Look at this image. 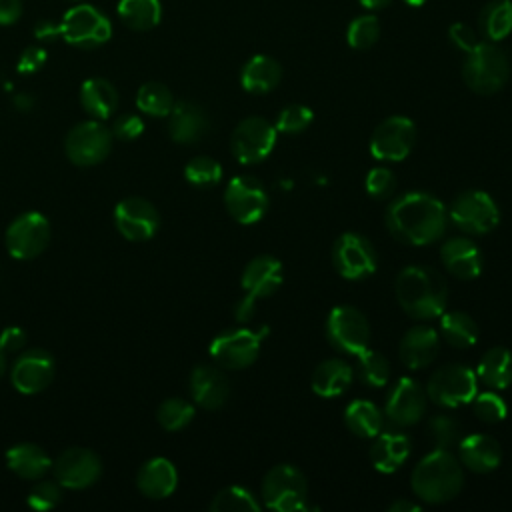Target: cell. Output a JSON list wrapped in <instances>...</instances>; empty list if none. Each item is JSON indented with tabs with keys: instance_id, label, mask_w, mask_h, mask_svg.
<instances>
[{
	"instance_id": "obj_12",
	"label": "cell",
	"mask_w": 512,
	"mask_h": 512,
	"mask_svg": "<svg viewBox=\"0 0 512 512\" xmlns=\"http://www.w3.org/2000/svg\"><path fill=\"white\" fill-rule=\"evenodd\" d=\"M328 342L346 354H360L370 342V324L354 306H336L326 318Z\"/></svg>"
},
{
	"instance_id": "obj_17",
	"label": "cell",
	"mask_w": 512,
	"mask_h": 512,
	"mask_svg": "<svg viewBox=\"0 0 512 512\" xmlns=\"http://www.w3.org/2000/svg\"><path fill=\"white\" fill-rule=\"evenodd\" d=\"M426 410L424 388L412 378H398L388 392L384 404V422L392 428H406L416 424Z\"/></svg>"
},
{
	"instance_id": "obj_19",
	"label": "cell",
	"mask_w": 512,
	"mask_h": 512,
	"mask_svg": "<svg viewBox=\"0 0 512 512\" xmlns=\"http://www.w3.org/2000/svg\"><path fill=\"white\" fill-rule=\"evenodd\" d=\"M54 478L60 486L70 490H82L92 486L102 472L100 458L88 448H68L52 462Z\"/></svg>"
},
{
	"instance_id": "obj_25",
	"label": "cell",
	"mask_w": 512,
	"mask_h": 512,
	"mask_svg": "<svg viewBox=\"0 0 512 512\" xmlns=\"http://www.w3.org/2000/svg\"><path fill=\"white\" fill-rule=\"evenodd\" d=\"M242 288L248 296L266 298L274 294L282 284V264L270 254L252 258L242 272Z\"/></svg>"
},
{
	"instance_id": "obj_7",
	"label": "cell",
	"mask_w": 512,
	"mask_h": 512,
	"mask_svg": "<svg viewBox=\"0 0 512 512\" xmlns=\"http://www.w3.org/2000/svg\"><path fill=\"white\" fill-rule=\"evenodd\" d=\"M58 30L68 44L78 48H96L112 36L110 20L98 8L86 4L70 8L62 16Z\"/></svg>"
},
{
	"instance_id": "obj_15",
	"label": "cell",
	"mask_w": 512,
	"mask_h": 512,
	"mask_svg": "<svg viewBox=\"0 0 512 512\" xmlns=\"http://www.w3.org/2000/svg\"><path fill=\"white\" fill-rule=\"evenodd\" d=\"M228 214L240 224L258 222L268 210V194L264 184L254 176H236L224 192Z\"/></svg>"
},
{
	"instance_id": "obj_42",
	"label": "cell",
	"mask_w": 512,
	"mask_h": 512,
	"mask_svg": "<svg viewBox=\"0 0 512 512\" xmlns=\"http://www.w3.org/2000/svg\"><path fill=\"white\" fill-rule=\"evenodd\" d=\"M380 38V24L378 18L372 14L356 16L346 30V40L354 50H368Z\"/></svg>"
},
{
	"instance_id": "obj_32",
	"label": "cell",
	"mask_w": 512,
	"mask_h": 512,
	"mask_svg": "<svg viewBox=\"0 0 512 512\" xmlns=\"http://www.w3.org/2000/svg\"><path fill=\"white\" fill-rule=\"evenodd\" d=\"M352 368L340 360V358H328L316 366L312 372V390L318 396L330 398V396H340L342 392L348 390L352 384Z\"/></svg>"
},
{
	"instance_id": "obj_36",
	"label": "cell",
	"mask_w": 512,
	"mask_h": 512,
	"mask_svg": "<svg viewBox=\"0 0 512 512\" xmlns=\"http://www.w3.org/2000/svg\"><path fill=\"white\" fill-rule=\"evenodd\" d=\"M440 332L444 340L454 348H470L478 340V324L470 314L462 310L442 314Z\"/></svg>"
},
{
	"instance_id": "obj_57",
	"label": "cell",
	"mask_w": 512,
	"mask_h": 512,
	"mask_svg": "<svg viewBox=\"0 0 512 512\" xmlns=\"http://www.w3.org/2000/svg\"><path fill=\"white\" fill-rule=\"evenodd\" d=\"M14 106L22 112H28L34 106V98L30 94H16L14 96Z\"/></svg>"
},
{
	"instance_id": "obj_2",
	"label": "cell",
	"mask_w": 512,
	"mask_h": 512,
	"mask_svg": "<svg viewBox=\"0 0 512 512\" xmlns=\"http://www.w3.org/2000/svg\"><path fill=\"white\" fill-rule=\"evenodd\" d=\"M394 292L400 308L416 320L440 316L448 302L446 280L430 266H406L396 278Z\"/></svg>"
},
{
	"instance_id": "obj_24",
	"label": "cell",
	"mask_w": 512,
	"mask_h": 512,
	"mask_svg": "<svg viewBox=\"0 0 512 512\" xmlns=\"http://www.w3.org/2000/svg\"><path fill=\"white\" fill-rule=\"evenodd\" d=\"M440 256L444 268L460 280H472L482 272V252L464 236L448 238L440 248Z\"/></svg>"
},
{
	"instance_id": "obj_44",
	"label": "cell",
	"mask_w": 512,
	"mask_h": 512,
	"mask_svg": "<svg viewBox=\"0 0 512 512\" xmlns=\"http://www.w3.org/2000/svg\"><path fill=\"white\" fill-rule=\"evenodd\" d=\"M184 178L196 188H208L220 182L222 166L210 156H196L184 166Z\"/></svg>"
},
{
	"instance_id": "obj_41",
	"label": "cell",
	"mask_w": 512,
	"mask_h": 512,
	"mask_svg": "<svg viewBox=\"0 0 512 512\" xmlns=\"http://www.w3.org/2000/svg\"><path fill=\"white\" fill-rule=\"evenodd\" d=\"M156 418L164 430L176 432L192 422L194 406L184 398H168L158 406Z\"/></svg>"
},
{
	"instance_id": "obj_30",
	"label": "cell",
	"mask_w": 512,
	"mask_h": 512,
	"mask_svg": "<svg viewBox=\"0 0 512 512\" xmlns=\"http://www.w3.org/2000/svg\"><path fill=\"white\" fill-rule=\"evenodd\" d=\"M6 464L16 476L26 480H40L52 468L50 456L32 442H20L8 448Z\"/></svg>"
},
{
	"instance_id": "obj_53",
	"label": "cell",
	"mask_w": 512,
	"mask_h": 512,
	"mask_svg": "<svg viewBox=\"0 0 512 512\" xmlns=\"http://www.w3.org/2000/svg\"><path fill=\"white\" fill-rule=\"evenodd\" d=\"M22 14V0H0V24H14Z\"/></svg>"
},
{
	"instance_id": "obj_22",
	"label": "cell",
	"mask_w": 512,
	"mask_h": 512,
	"mask_svg": "<svg viewBox=\"0 0 512 512\" xmlns=\"http://www.w3.org/2000/svg\"><path fill=\"white\" fill-rule=\"evenodd\" d=\"M210 130V120L202 106L196 102H174L170 114H168V134L174 142L180 144H192L206 136Z\"/></svg>"
},
{
	"instance_id": "obj_18",
	"label": "cell",
	"mask_w": 512,
	"mask_h": 512,
	"mask_svg": "<svg viewBox=\"0 0 512 512\" xmlns=\"http://www.w3.org/2000/svg\"><path fill=\"white\" fill-rule=\"evenodd\" d=\"M114 222L124 238L132 242H144L156 234L160 226V214L150 200L128 196L116 204Z\"/></svg>"
},
{
	"instance_id": "obj_39",
	"label": "cell",
	"mask_w": 512,
	"mask_h": 512,
	"mask_svg": "<svg viewBox=\"0 0 512 512\" xmlns=\"http://www.w3.org/2000/svg\"><path fill=\"white\" fill-rule=\"evenodd\" d=\"M210 510H216V512H258L260 502L256 500V496L250 490H246L242 486H228L212 498Z\"/></svg>"
},
{
	"instance_id": "obj_28",
	"label": "cell",
	"mask_w": 512,
	"mask_h": 512,
	"mask_svg": "<svg viewBox=\"0 0 512 512\" xmlns=\"http://www.w3.org/2000/svg\"><path fill=\"white\" fill-rule=\"evenodd\" d=\"M410 454V438L402 432H380L370 446V460L376 470L390 474L396 472Z\"/></svg>"
},
{
	"instance_id": "obj_49",
	"label": "cell",
	"mask_w": 512,
	"mask_h": 512,
	"mask_svg": "<svg viewBox=\"0 0 512 512\" xmlns=\"http://www.w3.org/2000/svg\"><path fill=\"white\" fill-rule=\"evenodd\" d=\"M144 132V122L138 114H120L112 124V136L118 140H134Z\"/></svg>"
},
{
	"instance_id": "obj_52",
	"label": "cell",
	"mask_w": 512,
	"mask_h": 512,
	"mask_svg": "<svg viewBox=\"0 0 512 512\" xmlns=\"http://www.w3.org/2000/svg\"><path fill=\"white\" fill-rule=\"evenodd\" d=\"M26 344V332L20 326H6L0 332V348L4 352H20Z\"/></svg>"
},
{
	"instance_id": "obj_45",
	"label": "cell",
	"mask_w": 512,
	"mask_h": 512,
	"mask_svg": "<svg viewBox=\"0 0 512 512\" xmlns=\"http://www.w3.org/2000/svg\"><path fill=\"white\" fill-rule=\"evenodd\" d=\"M312 118H314V114L308 106L288 104L280 110L274 128H276V132H282V134H298L308 128Z\"/></svg>"
},
{
	"instance_id": "obj_51",
	"label": "cell",
	"mask_w": 512,
	"mask_h": 512,
	"mask_svg": "<svg viewBox=\"0 0 512 512\" xmlns=\"http://www.w3.org/2000/svg\"><path fill=\"white\" fill-rule=\"evenodd\" d=\"M46 58H48V56H46V50H42L40 46H28V48L20 54L16 68H18L20 74H34V72H38V70L44 66Z\"/></svg>"
},
{
	"instance_id": "obj_10",
	"label": "cell",
	"mask_w": 512,
	"mask_h": 512,
	"mask_svg": "<svg viewBox=\"0 0 512 512\" xmlns=\"http://www.w3.org/2000/svg\"><path fill=\"white\" fill-rule=\"evenodd\" d=\"M264 334H266V328L224 330L210 342V356L216 360V364L224 368H230V370L246 368L258 358L260 342Z\"/></svg>"
},
{
	"instance_id": "obj_38",
	"label": "cell",
	"mask_w": 512,
	"mask_h": 512,
	"mask_svg": "<svg viewBox=\"0 0 512 512\" xmlns=\"http://www.w3.org/2000/svg\"><path fill=\"white\" fill-rule=\"evenodd\" d=\"M136 106L148 116H168L174 106V96L162 82H146L136 92Z\"/></svg>"
},
{
	"instance_id": "obj_11",
	"label": "cell",
	"mask_w": 512,
	"mask_h": 512,
	"mask_svg": "<svg viewBox=\"0 0 512 512\" xmlns=\"http://www.w3.org/2000/svg\"><path fill=\"white\" fill-rule=\"evenodd\" d=\"M448 218L468 234H486L496 228L500 220L498 204L482 190H466L452 202Z\"/></svg>"
},
{
	"instance_id": "obj_16",
	"label": "cell",
	"mask_w": 512,
	"mask_h": 512,
	"mask_svg": "<svg viewBox=\"0 0 512 512\" xmlns=\"http://www.w3.org/2000/svg\"><path fill=\"white\" fill-rule=\"evenodd\" d=\"M276 142V128L266 118L248 116L232 132L230 148L238 162L256 164L264 160Z\"/></svg>"
},
{
	"instance_id": "obj_6",
	"label": "cell",
	"mask_w": 512,
	"mask_h": 512,
	"mask_svg": "<svg viewBox=\"0 0 512 512\" xmlns=\"http://www.w3.org/2000/svg\"><path fill=\"white\" fill-rule=\"evenodd\" d=\"M66 156L76 166H96L112 150V130L102 120H84L70 128L64 140Z\"/></svg>"
},
{
	"instance_id": "obj_9",
	"label": "cell",
	"mask_w": 512,
	"mask_h": 512,
	"mask_svg": "<svg viewBox=\"0 0 512 512\" xmlns=\"http://www.w3.org/2000/svg\"><path fill=\"white\" fill-rule=\"evenodd\" d=\"M476 386V374L472 368L464 364H448L430 376L426 384V396L438 406L456 408L472 402L476 396Z\"/></svg>"
},
{
	"instance_id": "obj_37",
	"label": "cell",
	"mask_w": 512,
	"mask_h": 512,
	"mask_svg": "<svg viewBox=\"0 0 512 512\" xmlns=\"http://www.w3.org/2000/svg\"><path fill=\"white\" fill-rule=\"evenodd\" d=\"M120 20L138 32L158 26L162 18L160 0H120L118 2Z\"/></svg>"
},
{
	"instance_id": "obj_3",
	"label": "cell",
	"mask_w": 512,
	"mask_h": 512,
	"mask_svg": "<svg viewBox=\"0 0 512 512\" xmlns=\"http://www.w3.org/2000/svg\"><path fill=\"white\" fill-rule=\"evenodd\" d=\"M464 484L460 460L444 448L426 454L412 472V490L418 498L430 504L452 500Z\"/></svg>"
},
{
	"instance_id": "obj_33",
	"label": "cell",
	"mask_w": 512,
	"mask_h": 512,
	"mask_svg": "<svg viewBox=\"0 0 512 512\" xmlns=\"http://www.w3.org/2000/svg\"><path fill=\"white\" fill-rule=\"evenodd\" d=\"M346 428L360 438H376L384 426L382 410L370 400H352L344 410Z\"/></svg>"
},
{
	"instance_id": "obj_27",
	"label": "cell",
	"mask_w": 512,
	"mask_h": 512,
	"mask_svg": "<svg viewBox=\"0 0 512 512\" xmlns=\"http://www.w3.org/2000/svg\"><path fill=\"white\" fill-rule=\"evenodd\" d=\"M458 460L472 472L486 474L498 468L502 460V448L492 436L470 434L458 442Z\"/></svg>"
},
{
	"instance_id": "obj_56",
	"label": "cell",
	"mask_w": 512,
	"mask_h": 512,
	"mask_svg": "<svg viewBox=\"0 0 512 512\" xmlns=\"http://www.w3.org/2000/svg\"><path fill=\"white\" fill-rule=\"evenodd\" d=\"M388 510H390V512H418V510H420V506H418V504H414V502H410V500L400 498V500L392 502V504L388 506Z\"/></svg>"
},
{
	"instance_id": "obj_55",
	"label": "cell",
	"mask_w": 512,
	"mask_h": 512,
	"mask_svg": "<svg viewBox=\"0 0 512 512\" xmlns=\"http://www.w3.org/2000/svg\"><path fill=\"white\" fill-rule=\"evenodd\" d=\"M34 34H36V38H40V40H52V38L60 36V30H58V24H54V22H40V24L34 28Z\"/></svg>"
},
{
	"instance_id": "obj_4",
	"label": "cell",
	"mask_w": 512,
	"mask_h": 512,
	"mask_svg": "<svg viewBox=\"0 0 512 512\" xmlns=\"http://www.w3.org/2000/svg\"><path fill=\"white\" fill-rule=\"evenodd\" d=\"M508 76V56L494 42H478L470 52H466L462 78L472 92L494 94L506 84Z\"/></svg>"
},
{
	"instance_id": "obj_31",
	"label": "cell",
	"mask_w": 512,
	"mask_h": 512,
	"mask_svg": "<svg viewBox=\"0 0 512 512\" xmlns=\"http://www.w3.org/2000/svg\"><path fill=\"white\" fill-rule=\"evenodd\" d=\"M282 80V66L264 54L252 56L240 72V84L246 92L252 94H266L274 90Z\"/></svg>"
},
{
	"instance_id": "obj_13",
	"label": "cell",
	"mask_w": 512,
	"mask_h": 512,
	"mask_svg": "<svg viewBox=\"0 0 512 512\" xmlns=\"http://www.w3.org/2000/svg\"><path fill=\"white\" fill-rule=\"evenodd\" d=\"M332 262L342 278L362 280L376 270L378 256L366 236L356 232H344L334 242Z\"/></svg>"
},
{
	"instance_id": "obj_29",
	"label": "cell",
	"mask_w": 512,
	"mask_h": 512,
	"mask_svg": "<svg viewBox=\"0 0 512 512\" xmlns=\"http://www.w3.org/2000/svg\"><path fill=\"white\" fill-rule=\"evenodd\" d=\"M80 104L90 118L106 120L118 108V90L106 78H88L80 86Z\"/></svg>"
},
{
	"instance_id": "obj_8",
	"label": "cell",
	"mask_w": 512,
	"mask_h": 512,
	"mask_svg": "<svg viewBox=\"0 0 512 512\" xmlns=\"http://www.w3.org/2000/svg\"><path fill=\"white\" fill-rule=\"evenodd\" d=\"M50 242V222L40 212H24L16 216L4 234L6 250L12 258L32 260L40 256Z\"/></svg>"
},
{
	"instance_id": "obj_5",
	"label": "cell",
	"mask_w": 512,
	"mask_h": 512,
	"mask_svg": "<svg viewBox=\"0 0 512 512\" xmlns=\"http://www.w3.org/2000/svg\"><path fill=\"white\" fill-rule=\"evenodd\" d=\"M308 484L304 474L292 464H278L270 468L262 480L264 504L278 512L306 510Z\"/></svg>"
},
{
	"instance_id": "obj_23",
	"label": "cell",
	"mask_w": 512,
	"mask_h": 512,
	"mask_svg": "<svg viewBox=\"0 0 512 512\" xmlns=\"http://www.w3.org/2000/svg\"><path fill=\"white\" fill-rule=\"evenodd\" d=\"M438 348H440L438 332L432 326L416 324L404 332L398 346V354L404 366L418 370L422 366H428L436 358Z\"/></svg>"
},
{
	"instance_id": "obj_20",
	"label": "cell",
	"mask_w": 512,
	"mask_h": 512,
	"mask_svg": "<svg viewBox=\"0 0 512 512\" xmlns=\"http://www.w3.org/2000/svg\"><path fill=\"white\" fill-rule=\"evenodd\" d=\"M54 358L48 350L32 348L26 352H20L10 368V380L14 388L22 394H38L54 378Z\"/></svg>"
},
{
	"instance_id": "obj_60",
	"label": "cell",
	"mask_w": 512,
	"mask_h": 512,
	"mask_svg": "<svg viewBox=\"0 0 512 512\" xmlns=\"http://www.w3.org/2000/svg\"><path fill=\"white\" fill-rule=\"evenodd\" d=\"M408 6H412V8H420V6H424L426 4V0H404Z\"/></svg>"
},
{
	"instance_id": "obj_21",
	"label": "cell",
	"mask_w": 512,
	"mask_h": 512,
	"mask_svg": "<svg viewBox=\"0 0 512 512\" xmlns=\"http://www.w3.org/2000/svg\"><path fill=\"white\" fill-rule=\"evenodd\" d=\"M190 394L198 406L206 410H218L230 396V384L220 368L200 364L190 374Z\"/></svg>"
},
{
	"instance_id": "obj_1",
	"label": "cell",
	"mask_w": 512,
	"mask_h": 512,
	"mask_svg": "<svg viewBox=\"0 0 512 512\" xmlns=\"http://www.w3.org/2000/svg\"><path fill=\"white\" fill-rule=\"evenodd\" d=\"M446 222V206L428 192L400 194L386 208V226L390 234L412 246H424L438 240L446 230Z\"/></svg>"
},
{
	"instance_id": "obj_58",
	"label": "cell",
	"mask_w": 512,
	"mask_h": 512,
	"mask_svg": "<svg viewBox=\"0 0 512 512\" xmlns=\"http://www.w3.org/2000/svg\"><path fill=\"white\" fill-rule=\"evenodd\" d=\"M364 8H368V10H380V8H384V6H388L392 0H358Z\"/></svg>"
},
{
	"instance_id": "obj_14",
	"label": "cell",
	"mask_w": 512,
	"mask_h": 512,
	"mask_svg": "<svg viewBox=\"0 0 512 512\" xmlns=\"http://www.w3.org/2000/svg\"><path fill=\"white\" fill-rule=\"evenodd\" d=\"M416 142V126L406 116H390L382 120L370 138V154L376 160L400 162L404 160Z\"/></svg>"
},
{
	"instance_id": "obj_26",
	"label": "cell",
	"mask_w": 512,
	"mask_h": 512,
	"mask_svg": "<svg viewBox=\"0 0 512 512\" xmlns=\"http://www.w3.org/2000/svg\"><path fill=\"white\" fill-rule=\"evenodd\" d=\"M136 486L144 496L152 500H162L176 490L178 472L168 458L156 456L140 466L136 476Z\"/></svg>"
},
{
	"instance_id": "obj_35",
	"label": "cell",
	"mask_w": 512,
	"mask_h": 512,
	"mask_svg": "<svg viewBox=\"0 0 512 512\" xmlns=\"http://www.w3.org/2000/svg\"><path fill=\"white\" fill-rule=\"evenodd\" d=\"M478 26L488 42H500L512 32V0H490L480 16Z\"/></svg>"
},
{
	"instance_id": "obj_47",
	"label": "cell",
	"mask_w": 512,
	"mask_h": 512,
	"mask_svg": "<svg viewBox=\"0 0 512 512\" xmlns=\"http://www.w3.org/2000/svg\"><path fill=\"white\" fill-rule=\"evenodd\" d=\"M62 500V490H60V484L58 482H52V480H40L32 486L26 502L30 508L34 510H52L60 504Z\"/></svg>"
},
{
	"instance_id": "obj_34",
	"label": "cell",
	"mask_w": 512,
	"mask_h": 512,
	"mask_svg": "<svg viewBox=\"0 0 512 512\" xmlns=\"http://www.w3.org/2000/svg\"><path fill=\"white\" fill-rule=\"evenodd\" d=\"M476 376L490 388H506L512 382V352L504 346L490 348L480 358Z\"/></svg>"
},
{
	"instance_id": "obj_48",
	"label": "cell",
	"mask_w": 512,
	"mask_h": 512,
	"mask_svg": "<svg viewBox=\"0 0 512 512\" xmlns=\"http://www.w3.org/2000/svg\"><path fill=\"white\" fill-rule=\"evenodd\" d=\"M396 188V178L394 172L384 168V166H376L368 172L366 176V190L372 198H388Z\"/></svg>"
},
{
	"instance_id": "obj_43",
	"label": "cell",
	"mask_w": 512,
	"mask_h": 512,
	"mask_svg": "<svg viewBox=\"0 0 512 512\" xmlns=\"http://www.w3.org/2000/svg\"><path fill=\"white\" fill-rule=\"evenodd\" d=\"M426 432H428V438L430 442L436 446V448H444L448 450L450 446L458 444L460 442V432H462V426L456 418H452L450 414H436L428 420L426 424Z\"/></svg>"
},
{
	"instance_id": "obj_46",
	"label": "cell",
	"mask_w": 512,
	"mask_h": 512,
	"mask_svg": "<svg viewBox=\"0 0 512 512\" xmlns=\"http://www.w3.org/2000/svg\"><path fill=\"white\" fill-rule=\"evenodd\" d=\"M472 410L474 414L482 420V422H488V424H494V422H500L506 418L508 414V408H506V402L494 394V392H484V394H476L472 398Z\"/></svg>"
},
{
	"instance_id": "obj_59",
	"label": "cell",
	"mask_w": 512,
	"mask_h": 512,
	"mask_svg": "<svg viewBox=\"0 0 512 512\" xmlns=\"http://www.w3.org/2000/svg\"><path fill=\"white\" fill-rule=\"evenodd\" d=\"M6 368H8V362H6V352L0 348V378H2V374L6 372Z\"/></svg>"
},
{
	"instance_id": "obj_50",
	"label": "cell",
	"mask_w": 512,
	"mask_h": 512,
	"mask_svg": "<svg viewBox=\"0 0 512 512\" xmlns=\"http://www.w3.org/2000/svg\"><path fill=\"white\" fill-rule=\"evenodd\" d=\"M448 38H450V42H452L456 48H460L462 52H470V50L478 44L476 32H474L468 24H464V22H454V24L448 28Z\"/></svg>"
},
{
	"instance_id": "obj_40",
	"label": "cell",
	"mask_w": 512,
	"mask_h": 512,
	"mask_svg": "<svg viewBox=\"0 0 512 512\" xmlns=\"http://www.w3.org/2000/svg\"><path fill=\"white\" fill-rule=\"evenodd\" d=\"M358 376L366 386H384L390 380V364L384 354L364 348L358 354Z\"/></svg>"
},
{
	"instance_id": "obj_54",
	"label": "cell",
	"mask_w": 512,
	"mask_h": 512,
	"mask_svg": "<svg viewBox=\"0 0 512 512\" xmlns=\"http://www.w3.org/2000/svg\"><path fill=\"white\" fill-rule=\"evenodd\" d=\"M256 300L252 298V296H248V294H244V298L236 304V308H234V316H236V320L238 322H248L252 316H254V310H256V304H254Z\"/></svg>"
}]
</instances>
